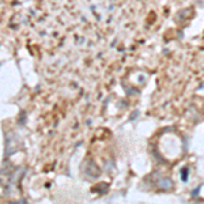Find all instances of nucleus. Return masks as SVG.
<instances>
[{
    "mask_svg": "<svg viewBox=\"0 0 204 204\" xmlns=\"http://www.w3.org/2000/svg\"><path fill=\"white\" fill-rule=\"evenodd\" d=\"M159 186H162V188H170V186H172V181H169V180L165 178L159 182Z\"/></svg>",
    "mask_w": 204,
    "mask_h": 204,
    "instance_id": "f257e3e1",
    "label": "nucleus"
},
{
    "mask_svg": "<svg viewBox=\"0 0 204 204\" xmlns=\"http://www.w3.org/2000/svg\"><path fill=\"white\" fill-rule=\"evenodd\" d=\"M11 204H26L25 202H19V203H11Z\"/></svg>",
    "mask_w": 204,
    "mask_h": 204,
    "instance_id": "f03ea898",
    "label": "nucleus"
}]
</instances>
